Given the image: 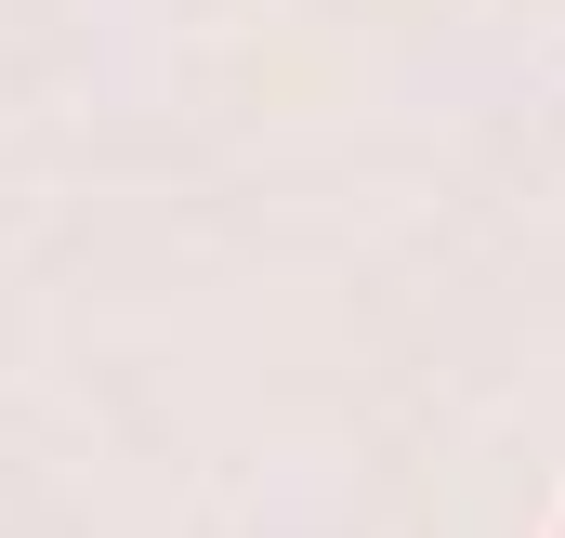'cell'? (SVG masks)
Returning <instances> with one entry per match:
<instances>
[]
</instances>
